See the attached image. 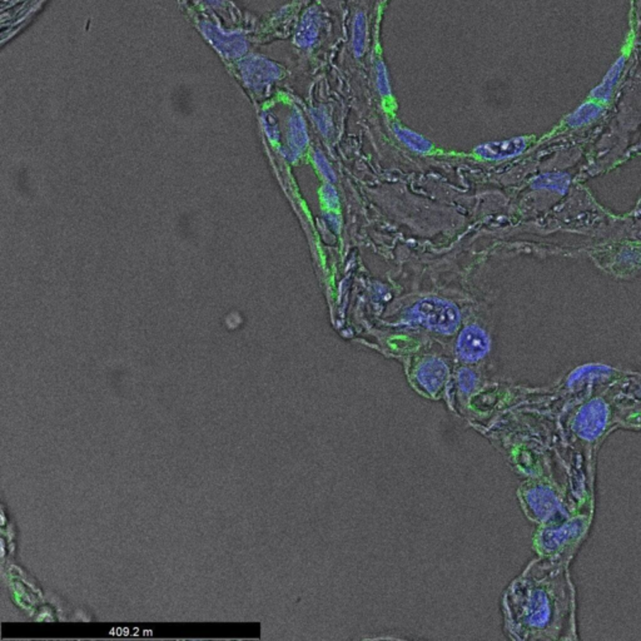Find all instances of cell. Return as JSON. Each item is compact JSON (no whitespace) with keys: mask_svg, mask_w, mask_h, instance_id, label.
I'll list each match as a JSON object with an SVG mask.
<instances>
[{"mask_svg":"<svg viewBox=\"0 0 641 641\" xmlns=\"http://www.w3.org/2000/svg\"><path fill=\"white\" fill-rule=\"evenodd\" d=\"M570 557L538 556L504 595L505 629L514 640H577V589Z\"/></svg>","mask_w":641,"mask_h":641,"instance_id":"1","label":"cell"},{"mask_svg":"<svg viewBox=\"0 0 641 641\" xmlns=\"http://www.w3.org/2000/svg\"><path fill=\"white\" fill-rule=\"evenodd\" d=\"M594 510L582 509L538 525L533 550L539 556L574 559L593 523Z\"/></svg>","mask_w":641,"mask_h":641,"instance_id":"2","label":"cell"},{"mask_svg":"<svg viewBox=\"0 0 641 641\" xmlns=\"http://www.w3.org/2000/svg\"><path fill=\"white\" fill-rule=\"evenodd\" d=\"M518 497L526 518L538 525L577 510L564 480L555 475L530 476L518 487Z\"/></svg>","mask_w":641,"mask_h":641,"instance_id":"3","label":"cell"},{"mask_svg":"<svg viewBox=\"0 0 641 641\" xmlns=\"http://www.w3.org/2000/svg\"><path fill=\"white\" fill-rule=\"evenodd\" d=\"M416 319L438 334H453L460 324V312L453 303L435 297L417 302L412 310Z\"/></svg>","mask_w":641,"mask_h":641,"instance_id":"4","label":"cell"},{"mask_svg":"<svg viewBox=\"0 0 641 641\" xmlns=\"http://www.w3.org/2000/svg\"><path fill=\"white\" fill-rule=\"evenodd\" d=\"M448 367L446 362L438 357H427L415 367L412 373V383L420 394L429 399L441 397L448 381Z\"/></svg>","mask_w":641,"mask_h":641,"instance_id":"5","label":"cell"},{"mask_svg":"<svg viewBox=\"0 0 641 641\" xmlns=\"http://www.w3.org/2000/svg\"><path fill=\"white\" fill-rule=\"evenodd\" d=\"M458 355L467 363H475L482 360L490 351V340L484 329L476 324H471L458 336L456 345Z\"/></svg>","mask_w":641,"mask_h":641,"instance_id":"6","label":"cell"},{"mask_svg":"<svg viewBox=\"0 0 641 641\" xmlns=\"http://www.w3.org/2000/svg\"><path fill=\"white\" fill-rule=\"evenodd\" d=\"M326 29V14L317 6L308 9L307 13L302 18L298 32H297V44L302 49H313L321 39V35Z\"/></svg>","mask_w":641,"mask_h":641,"instance_id":"7","label":"cell"},{"mask_svg":"<svg viewBox=\"0 0 641 641\" xmlns=\"http://www.w3.org/2000/svg\"><path fill=\"white\" fill-rule=\"evenodd\" d=\"M528 140L525 137H516L507 140L489 142L475 148V154L486 161H502L518 156L528 148Z\"/></svg>","mask_w":641,"mask_h":641,"instance_id":"8","label":"cell"},{"mask_svg":"<svg viewBox=\"0 0 641 641\" xmlns=\"http://www.w3.org/2000/svg\"><path fill=\"white\" fill-rule=\"evenodd\" d=\"M288 140H290V148H291L293 156H298L307 146L308 135L306 124H305L301 113L297 110L293 112L291 119H290Z\"/></svg>","mask_w":641,"mask_h":641,"instance_id":"9","label":"cell"},{"mask_svg":"<svg viewBox=\"0 0 641 641\" xmlns=\"http://www.w3.org/2000/svg\"><path fill=\"white\" fill-rule=\"evenodd\" d=\"M572 183V178L566 173H545L533 178L531 186L536 189H546L564 194Z\"/></svg>","mask_w":641,"mask_h":641,"instance_id":"10","label":"cell"},{"mask_svg":"<svg viewBox=\"0 0 641 641\" xmlns=\"http://www.w3.org/2000/svg\"><path fill=\"white\" fill-rule=\"evenodd\" d=\"M363 11L356 13L351 30V47L356 58H361L366 50L367 22Z\"/></svg>","mask_w":641,"mask_h":641,"instance_id":"11","label":"cell"},{"mask_svg":"<svg viewBox=\"0 0 641 641\" xmlns=\"http://www.w3.org/2000/svg\"><path fill=\"white\" fill-rule=\"evenodd\" d=\"M392 130L396 137L412 151L419 152V153H429L431 151V142L426 140L425 137L416 133L414 130H407L397 123L392 124Z\"/></svg>","mask_w":641,"mask_h":641,"instance_id":"12","label":"cell"},{"mask_svg":"<svg viewBox=\"0 0 641 641\" xmlns=\"http://www.w3.org/2000/svg\"><path fill=\"white\" fill-rule=\"evenodd\" d=\"M624 64H625V57H621L613 65V68L609 70V73L606 74V76L603 78V83L598 88H595V91L593 92L594 98H596L599 101H603V102L609 101L615 84H616V81H618L620 74H621V70L624 68Z\"/></svg>","mask_w":641,"mask_h":641,"instance_id":"13","label":"cell"},{"mask_svg":"<svg viewBox=\"0 0 641 641\" xmlns=\"http://www.w3.org/2000/svg\"><path fill=\"white\" fill-rule=\"evenodd\" d=\"M603 113V107L599 106L596 103H585L579 108L566 118V123L570 127H580L584 124L593 122L594 119L598 118L600 114Z\"/></svg>","mask_w":641,"mask_h":641,"instance_id":"14","label":"cell"},{"mask_svg":"<svg viewBox=\"0 0 641 641\" xmlns=\"http://www.w3.org/2000/svg\"><path fill=\"white\" fill-rule=\"evenodd\" d=\"M375 72H376V88H378V94L385 101H391L392 88H391V81H390V76H388L387 65L382 59H378L376 62Z\"/></svg>","mask_w":641,"mask_h":641,"instance_id":"15","label":"cell"},{"mask_svg":"<svg viewBox=\"0 0 641 641\" xmlns=\"http://www.w3.org/2000/svg\"><path fill=\"white\" fill-rule=\"evenodd\" d=\"M476 383H477V376L472 370H470V368L460 370L458 375V385L461 394L469 395L470 392H472Z\"/></svg>","mask_w":641,"mask_h":641,"instance_id":"16","label":"cell"},{"mask_svg":"<svg viewBox=\"0 0 641 641\" xmlns=\"http://www.w3.org/2000/svg\"><path fill=\"white\" fill-rule=\"evenodd\" d=\"M312 117L314 122L317 123L318 128L324 133V135H329L332 132V122L329 118V114L324 108L313 109Z\"/></svg>","mask_w":641,"mask_h":641,"instance_id":"17","label":"cell"},{"mask_svg":"<svg viewBox=\"0 0 641 641\" xmlns=\"http://www.w3.org/2000/svg\"><path fill=\"white\" fill-rule=\"evenodd\" d=\"M313 159H314V163H316L318 169L324 174V177L326 178L327 181H329V182H334V181H336V176H334V171H332V168L329 166V163L327 162V159L324 158V154H322L321 152H316V153L313 154Z\"/></svg>","mask_w":641,"mask_h":641,"instance_id":"18","label":"cell"},{"mask_svg":"<svg viewBox=\"0 0 641 641\" xmlns=\"http://www.w3.org/2000/svg\"><path fill=\"white\" fill-rule=\"evenodd\" d=\"M321 195H322L324 205H327V207L331 208V210H336L339 207V195H337V192L334 188V186H331L329 183L324 184V187H322V191H321Z\"/></svg>","mask_w":641,"mask_h":641,"instance_id":"19","label":"cell"},{"mask_svg":"<svg viewBox=\"0 0 641 641\" xmlns=\"http://www.w3.org/2000/svg\"><path fill=\"white\" fill-rule=\"evenodd\" d=\"M324 221L326 223L329 225V228L334 231V232H339L340 231V218L334 215V213H326L324 215Z\"/></svg>","mask_w":641,"mask_h":641,"instance_id":"20","label":"cell"}]
</instances>
